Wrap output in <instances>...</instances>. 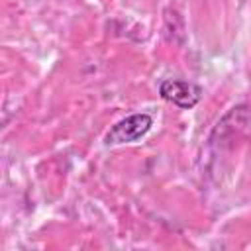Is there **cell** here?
<instances>
[{
	"label": "cell",
	"mask_w": 251,
	"mask_h": 251,
	"mask_svg": "<svg viewBox=\"0 0 251 251\" xmlns=\"http://www.w3.org/2000/svg\"><path fill=\"white\" fill-rule=\"evenodd\" d=\"M159 94L165 100L173 102L175 106H178L182 110H190V108H194L200 102L202 90H200V86H196L192 82L176 80V78H167V80L161 82Z\"/></svg>",
	"instance_id": "obj_2"
},
{
	"label": "cell",
	"mask_w": 251,
	"mask_h": 251,
	"mask_svg": "<svg viewBox=\"0 0 251 251\" xmlns=\"http://www.w3.org/2000/svg\"><path fill=\"white\" fill-rule=\"evenodd\" d=\"M153 126V118L145 112H139V114H131V116H126L122 118L120 122H116L106 137H104V143L106 145H124V143H133L137 139H141Z\"/></svg>",
	"instance_id": "obj_1"
}]
</instances>
